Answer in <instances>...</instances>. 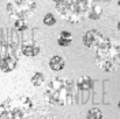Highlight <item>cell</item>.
I'll list each match as a JSON object with an SVG mask.
<instances>
[{
    "label": "cell",
    "mask_w": 120,
    "mask_h": 119,
    "mask_svg": "<svg viewBox=\"0 0 120 119\" xmlns=\"http://www.w3.org/2000/svg\"><path fill=\"white\" fill-rule=\"evenodd\" d=\"M96 63L105 73H114L120 68V42L105 39L96 48Z\"/></svg>",
    "instance_id": "1"
},
{
    "label": "cell",
    "mask_w": 120,
    "mask_h": 119,
    "mask_svg": "<svg viewBox=\"0 0 120 119\" xmlns=\"http://www.w3.org/2000/svg\"><path fill=\"white\" fill-rule=\"evenodd\" d=\"M74 84L70 79L63 77H54L44 91V97L51 104L64 106L72 102Z\"/></svg>",
    "instance_id": "2"
},
{
    "label": "cell",
    "mask_w": 120,
    "mask_h": 119,
    "mask_svg": "<svg viewBox=\"0 0 120 119\" xmlns=\"http://www.w3.org/2000/svg\"><path fill=\"white\" fill-rule=\"evenodd\" d=\"M33 106L28 96L8 98L0 104V119H28Z\"/></svg>",
    "instance_id": "3"
},
{
    "label": "cell",
    "mask_w": 120,
    "mask_h": 119,
    "mask_svg": "<svg viewBox=\"0 0 120 119\" xmlns=\"http://www.w3.org/2000/svg\"><path fill=\"white\" fill-rule=\"evenodd\" d=\"M91 7V0H62L55 4L57 13L71 23H79L85 18Z\"/></svg>",
    "instance_id": "4"
},
{
    "label": "cell",
    "mask_w": 120,
    "mask_h": 119,
    "mask_svg": "<svg viewBox=\"0 0 120 119\" xmlns=\"http://www.w3.org/2000/svg\"><path fill=\"white\" fill-rule=\"evenodd\" d=\"M36 9L35 0H8L6 11L13 19H27Z\"/></svg>",
    "instance_id": "5"
},
{
    "label": "cell",
    "mask_w": 120,
    "mask_h": 119,
    "mask_svg": "<svg viewBox=\"0 0 120 119\" xmlns=\"http://www.w3.org/2000/svg\"><path fill=\"white\" fill-rule=\"evenodd\" d=\"M103 40L104 36L101 32H99L98 29H90L83 35L82 42L86 48H97Z\"/></svg>",
    "instance_id": "6"
},
{
    "label": "cell",
    "mask_w": 120,
    "mask_h": 119,
    "mask_svg": "<svg viewBox=\"0 0 120 119\" xmlns=\"http://www.w3.org/2000/svg\"><path fill=\"white\" fill-rule=\"evenodd\" d=\"M18 67V60L12 55H5L0 58V70L5 74L12 73Z\"/></svg>",
    "instance_id": "7"
},
{
    "label": "cell",
    "mask_w": 120,
    "mask_h": 119,
    "mask_svg": "<svg viewBox=\"0 0 120 119\" xmlns=\"http://www.w3.org/2000/svg\"><path fill=\"white\" fill-rule=\"evenodd\" d=\"M41 48L40 46L35 42H25L21 47V53L22 55L27 57H35L40 54Z\"/></svg>",
    "instance_id": "8"
},
{
    "label": "cell",
    "mask_w": 120,
    "mask_h": 119,
    "mask_svg": "<svg viewBox=\"0 0 120 119\" xmlns=\"http://www.w3.org/2000/svg\"><path fill=\"white\" fill-rule=\"evenodd\" d=\"M49 68L52 70V71H62L65 67V61L62 56L60 55H54L49 58Z\"/></svg>",
    "instance_id": "9"
},
{
    "label": "cell",
    "mask_w": 120,
    "mask_h": 119,
    "mask_svg": "<svg viewBox=\"0 0 120 119\" xmlns=\"http://www.w3.org/2000/svg\"><path fill=\"white\" fill-rule=\"evenodd\" d=\"M93 79L90 76H82L76 82V89L78 91H89L93 89Z\"/></svg>",
    "instance_id": "10"
},
{
    "label": "cell",
    "mask_w": 120,
    "mask_h": 119,
    "mask_svg": "<svg viewBox=\"0 0 120 119\" xmlns=\"http://www.w3.org/2000/svg\"><path fill=\"white\" fill-rule=\"evenodd\" d=\"M72 42V34L68 31H62L57 38V44L61 47H68Z\"/></svg>",
    "instance_id": "11"
},
{
    "label": "cell",
    "mask_w": 120,
    "mask_h": 119,
    "mask_svg": "<svg viewBox=\"0 0 120 119\" xmlns=\"http://www.w3.org/2000/svg\"><path fill=\"white\" fill-rule=\"evenodd\" d=\"M103 14V9L100 6L98 5H91L90 11L87 13V18H90L91 20H98Z\"/></svg>",
    "instance_id": "12"
},
{
    "label": "cell",
    "mask_w": 120,
    "mask_h": 119,
    "mask_svg": "<svg viewBox=\"0 0 120 119\" xmlns=\"http://www.w3.org/2000/svg\"><path fill=\"white\" fill-rule=\"evenodd\" d=\"M44 81H45V77H44L43 73H41V71H35L30 77V83L34 86H42Z\"/></svg>",
    "instance_id": "13"
},
{
    "label": "cell",
    "mask_w": 120,
    "mask_h": 119,
    "mask_svg": "<svg viewBox=\"0 0 120 119\" xmlns=\"http://www.w3.org/2000/svg\"><path fill=\"white\" fill-rule=\"evenodd\" d=\"M104 115L100 109L98 107H92L87 111L86 113V119H103Z\"/></svg>",
    "instance_id": "14"
},
{
    "label": "cell",
    "mask_w": 120,
    "mask_h": 119,
    "mask_svg": "<svg viewBox=\"0 0 120 119\" xmlns=\"http://www.w3.org/2000/svg\"><path fill=\"white\" fill-rule=\"evenodd\" d=\"M14 28L19 33H22V32L27 31L28 29V23H27L26 19H16L15 22H14Z\"/></svg>",
    "instance_id": "15"
},
{
    "label": "cell",
    "mask_w": 120,
    "mask_h": 119,
    "mask_svg": "<svg viewBox=\"0 0 120 119\" xmlns=\"http://www.w3.org/2000/svg\"><path fill=\"white\" fill-rule=\"evenodd\" d=\"M43 23L45 26H49V27L50 26H54L56 23V18L54 16L52 13H47L44 15V18H43Z\"/></svg>",
    "instance_id": "16"
},
{
    "label": "cell",
    "mask_w": 120,
    "mask_h": 119,
    "mask_svg": "<svg viewBox=\"0 0 120 119\" xmlns=\"http://www.w3.org/2000/svg\"><path fill=\"white\" fill-rule=\"evenodd\" d=\"M118 29H119V31H120V20H119V21H118Z\"/></svg>",
    "instance_id": "17"
},
{
    "label": "cell",
    "mask_w": 120,
    "mask_h": 119,
    "mask_svg": "<svg viewBox=\"0 0 120 119\" xmlns=\"http://www.w3.org/2000/svg\"><path fill=\"white\" fill-rule=\"evenodd\" d=\"M52 1H54V2L56 4V2H60V1H62V0H52Z\"/></svg>",
    "instance_id": "18"
},
{
    "label": "cell",
    "mask_w": 120,
    "mask_h": 119,
    "mask_svg": "<svg viewBox=\"0 0 120 119\" xmlns=\"http://www.w3.org/2000/svg\"><path fill=\"white\" fill-rule=\"evenodd\" d=\"M44 119H55L54 117H47V118H44Z\"/></svg>",
    "instance_id": "19"
},
{
    "label": "cell",
    "mask_w": 120,
    "mask_h": 119,
    "mask_svg": "<svg viewBox=\"0 0 120 119\" xmlns=\"http://www.w3.org/2000/svg\"><path fill=\"white\" fill-rule=\"evenodd\" d=\"M118 109H119V110H120V100H119V102H118Z\"/></svg>",
    "instance_id": "20"
},
{
    "label": "cell",
    "mask_w": 120,
    "mask_h": 119,
    "mask_svg": "<svg viewBox=\"0 0 120 119\" xmlns=\"http://www.w3.org/2000/svg\"><path fill=\"white\" fill-rule=\"evenodd\" d=\"M118 5H119V6H120V0H118Z\"/></svg>",
    "instance_id": "21"
}]
</instances>
